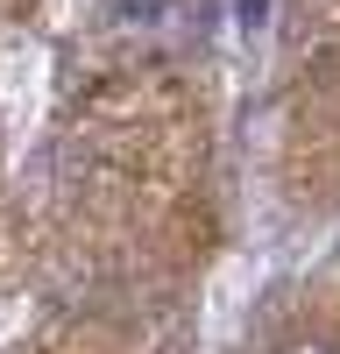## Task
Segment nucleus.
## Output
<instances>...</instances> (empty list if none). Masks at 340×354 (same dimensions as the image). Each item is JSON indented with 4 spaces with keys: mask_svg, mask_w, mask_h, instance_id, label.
Returning <instances> with one entry per match:
<instances>
[{
    "mask_svg": "<svg viewBox=\"0 0 340 354\" xmlns=\"http://www.w3.org/2000/svg\"><path fill=\"white\" fill-rule=\"evenodd\" d=\"M234 15H241V28H263V15H270V0H234Z\"/></svg>",
    "mask_w": 340,
    "mask_h": 354,
    "instance_id": "f257e3e1",
    "label": "nucleus"
},
{
    "mask_svg": "<svg viewBox=\"0 0 340 354\" xmlns=\"http://www.w3.org/2000/svg\"><path fill=\"white\" fill-rule=\"evenodd\" d=\"M276 354H333L326 340H291V347H276Z\"/></svg>",
    "mask_w": 340,
    "mask_h": 354,
    "instance_id": "f03ea898",
    "label": "nucleus"
}]
</instances>
